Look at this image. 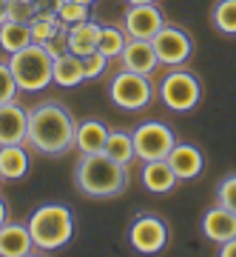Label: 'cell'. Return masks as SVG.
Masks as SVG:
<instances>
[{
  "instance_id": "cell-1",
  "label": "cell",
  "mask_w": 236,
  "mask_h": 257,
  "mask_svg": "<svg viewBox=\"0 0 236 257\" xmlns=\"http://www.w3.org/2000/svg\"><path fill=\"white\" fill-rule=\"evenodd\" d=\"M77 120L63 103L43 100L28 109V135L26 143L46 157H63L74 149Z\"/></svg>"
},
{
  "instance_id": "cell-2",
  "label": "cell",
  "mask_w": 236,
  "mask_h": 257,
  "mask_svg": "<svg viewBox=\"0 0 236 257\" xmlns=\"http://www.w3.org/2000/svg\"><path fill=\"white\" fill-rule=\"evenodd\" d=\"M74 183L82 197L91 200H111L128 189V166L111 160L106 152L100 155H80L74 166Z\"/></svg>"
},
{
  "instance_id": "cell-3",
  "label": "cell",
  "mask_w": 236,
  "mask_h": 257,
  "mask_svg": "<svg viewBox=\"0 0 236 257\" xmlns=\"http://www.w3.org/2000/svg\"><path fill=\"white\" fill-rule=\"evenodd\" d=\"M26 226L40 251H57L74 237V211L63 203H43L32 211Z\"/></svg>"
},
{
  "instance_id": "cell-4",
  "label": "cell",
  "mask_w": 236,
  "mask_h": 257,
  "mask_svg": "<svg viewBox=\"0 0 236 257\" xmlns=\"http://www.w3.org/2000/svg\"><path fill=\"white\" fill-rule=\"evenodd\" d=\"M9 69L20 92H43L48 83H54V74H52L54 57L46 52L43 43H32L9 55Z\"/></svg>"
},
{
  "instance_id": "cell-5",
  "label": "cell",
  "mask_w": 236,
  "mask_h": 257,
  "mask_svg": "<svg viewBox=\"0 0 236 257\" xmlns=\"http://www.w3.org/2000/svg\"><path fill=\"white\" fill-rule=\"evenodd\" d=\"M156 97V89L151 83V74L128 72L120 69L108 83V100L122 111H142Z\"/></svg>"
},
{
  "instance_id": "cell-6",
  "label": "cell",
  "mask_w": 236,
  "mask_h": 257,
  "mask_svg": "<svg viewBox=\"0 0 236 257\" xmlns=\"http://www.w3.org/2000/svg\"><path fill=\"white\" fill-rule=\"evenodd\" d=\"M156 94H160V100H162L165 109L185 114V111H194L202 103V80L194 72L176 66V69H171L162 77Z\"/></svg>"
},
{
  "instance_id": "cell-7",
  "label": "cell",
  "mask_w": 236,
  "mask_h": 257,
  "mask_svg": "<svg viewBox=\"0 0 236 257\" xmlns=\"http://www.w3.org/2000/svg\"><path fill=\"white\" fill-rule=\"evenodd\" d=\"M168 240H171L168 223L154 211L136 214L131 226H128V243H131L136 254H160V251L168 248Z\"/></svg>"
},
{
  "instance_id": "cell-8",
  "label": "cell",
  "mask_w": 236,
  "mask_h": 257,
  "mask_svg": "<svg viewBox=\"0 0 236 257\" xmlns=\"http://www.w3.org/2000/svg\"><path fill=\"white\" fill-rule=\"evenodd\" d=\"M131 135H134V155L142 163L146 160H165L168 152L174 149V143H176L174 128L162 120H146Z\"/></svg>"
},
{
  "instance_id": "cell-9",
  "label": "cell",
  "mask_w": 236,
  "mask_h": 257,
  "mask_svg": "<svg viewBox=\"0 0 236 257\" xmlns=\"http://www.w3.org/2000/svg\"><path fill=\"white\" fill-rule=\"evenodd\" d=\"M156 49V57H160V66L165 69H176V66H185L194 57V37L185 32L182 26H171L165 23L156 37L151 40Z\"/></svg>"
},
{
  "instance_id": "cell-10",
  "label": "cell",
  "mask_w": 236,
  "mask_h": 257,
  "mask_svg": "<svg viewBox=\"0 0 236 257\" xmlns=\"http://www.w3.org/2000/svg\"><path fill=\"white\" fill-rule=\"evenodd\" d=\"M165 26V15L156 3H134L122 12V29L128 37L136 40H154L156 32Z\"/></svg>"
},
{
  "instance_id": "cell-11",
  "label": "cell",
  "mask_w": 236,
  "mask_h": 257,
  "mask_svg": "<svg viewBox=\"0 0 236 257\" xmlns=\"http://www.w3.org/2000/svg\"><path fill=\"white\" fill-rule=\"evenodd\" d=\"M120 69H128V72H140V74H154L160 69V57H156V49L151 40H136V37H128L122 55L117 57Z\"/></svg>"
},
{
  "instance_id": "cell-12",
  "label": "cell",
  "mask_w": 236,
  "mask_h": 257,
  "mask_svg": "<svg viewBox=\"0 0 236 257\" xmlns=\"http://www.w3.org/2000/svg\"><path fill=\"white\" fill-rule=\"evenodd\" d=\"M168 166L174 169V175L180 180H196L205 172V155L194 143H174V149L168 152Z\"/></svg>"
},
{
  "instance_id": "cell-13",
  "label": "cell",
  "mask_w": 236,
  "mask_h": 257,
  "mask_svg": "<svg viewBox=\"0 0 236 257\" xmlns=\"http://www.w3.org/2000/svg\"><path fill=\"white\" fill-rule=\"evenodd\" d=\"M28 135V109L20 103H0V146L26 143Z\"/></svg>"
},
{
  "instance_id": "cell-14",
  "label": "cell",
  "mask_w": 236,
  "mask_h": 257,
  "mask_svg": "<svg viewBox=\"0 0 236 257\" xmlns=\"http://www.w3.org/2000/svg\"><path fill=\"white\" fill-rule=\"evenodd\" d=\"M34 240L26 223L6 220L0 226V257H28L34 254Z\"/></svg>"
},
{
  "instance_id": "cell-15",
  "label": "cell",
  "mask_w": 236,
  "mask_h": 257,
  "mask_svg": "<svg viewBox=\"0 0 236 257\" xmlns=\"http://www.w3.org/2000/svg\"><path fill=\"white\" fill-rule=\"evenodd\" d=\"M202 234L210 240V243H225V240L236 237V211L225 209V206H210L205 214H202Z\"/></svg>"
},
{
  "instance_id": "cell-16",
  "label": "cell",
  "mask_w": 236,
  "mask_h": 257,
  "mask_svg": "<svg viewBox=\"0 0 236 257\" xmlns=\"http://www.w3.org/2000/svg\"><path fill=\"white\" fill-rule=\"evenodd\" d=\"M111 128L102 123V120H80L77 123V132H74V149L80 155H100L106 152V143H108Z\"/></svg>"
},
{
  "instance_id": "cell-17",
  "label": "cell",
  "mask_w": 236,
  "mask_h": 257,
  "mask_svg": "<svg viewBox=\"0 0 236 257\" xmlns=\"http://www.w3.org/2000/svg\"><path fill=\"white\" fill-rule=\"evenodd\" d=\"M140 180L146 186V192L151 194H171L180 183V177L174 175V169L168 166V160H146Z\"/></svg>"
},
{
  "instance_id": "cell-18",
  "label": "cell",
  "mask_w": 236,
  "mask_h": 257,
  "mask_svg": "<svg viewBox=\"0 0 236 257\" xmlns=\"http://www.w3.org/2000/svg\"><path fill=\"white\" fill-rule=\"evenodd\" d=\"M100 32H102V26L94 23L91 18L82 20V23L68 26V52L77 57H86L91 52H97V46H100Z\"/></svg>"
},
{
  "instance_id": "cell-19",
  "label": "cell",
  "mask_w": 236,
  "mask_h": 257,
  "mask_svg": "<svg viewBox=\"0 0 236 257\" xmlns=\"http://www.w3.org/2000/svg\"><path fill=\"white\" fill-rule=\"evenodd\" d=\"M28 166H32V157H28L23 143L0 146V175H3V180H20V177H26Z\"/></svg>"
},
{
  "instance_id": "cell-20",
  "label": "cell",
  "mask_w": 236,
  "mask_h": 257,
  "mask_svg": "<svg viewBox=\"0 0 236 257\" xmlns=\"http://www.w3.org/2000/svg\"><path fill=\"white\" fill-rule=\"evenodd\" d=\"M54 83L57 86H63V89H74V86H80L86 80V69H82V57L72 55V52H66V55L54 57Z\"/></svg>"
},
{
  "instance_id": "cell-21",
  "label": "cell",
  "mask_w": 236,
  "mask_h": 257,
  "mask_svg": "<svg viewBox=\"0 0 236 257\" xmlns=\"http://www.w3.org/2000/svg\"><path fill=\"white\" fill-rule=\"evenodd\" d=\"M34 40H32V29L28 23L23 20H6V23H0V49L6 52V55H14L20 49L32 46Z\"/></svg>"
},
{
  "instance_id": "cell-22",
  "label": "cell",
  "mask_w": 236,
  "mask_h": 257,
  "mask_svg": "<svg viewBox=\"0 0 236 257\" xmlns=\"http://www.w3.org/2000/svg\"><path fill=\"white\" fill-rule=\"evenodd\" d=\"M63 26H66V23L54 15V9H52V12L40 9L34 18L28 20V29H32V40H34V43H46V40H52V37H54Z\"/></svg>"
},
{
  "instance_id": "cell-23",
  "label": "cell",
  "mask_w": 236,
  "mask_h": 257,
  "mask_svg": "<svg viewBox=\"0 0 236 257\" xmlns=\"http://www.w3.org/2000/svg\"><path fill=\"white\" fill-rule=\"evenodd\" d=\"M210 23L219 35L236 37V0H216L210 6Z\"/></svg>"
},
{
  "instance_id": "cell-24",
  "label": "cell",
  "mask_w": 236,
  "mask_h": 257,
  "mask_svg": "<svg viewBox=\"0 0 236 257\" xmlns=\"http://www.w3.org/2000/svg\"><path fill=\"white\" fill-rule=\"evenodd\" d=\"M106 155L117 163L128 166L134 160V135L131 132H111L108 135V143H106Z\"/></svg>"
},
{
  "instance_id": "cell-25",
  "label": "cell",
  "mask_w": 236,
  "mask_h": 257,
  "mask_svg": "<svg viewBox=\"0 0 236 257\" xmlns=\"http://www.w3.org/2000/svg\"><path fill=\"white\" fill-rule=\"evenodd\" d=\"M126 43H128V35H126V29H122V26H102L100 46H97V49H100L108 60H117V57L122 55Z\"/></svg>"
},
{
  "instance_id": "cell-26",
  "label": "cell",
  "mask_w": 236,
  "mask_h": 257,
  "mask_svg": "<svg viewBox=\"0 0 236 257\" xmlns=\"http://www.w3.org/2000/svg\"><path fill=\"white\" fill-rule=\"evenodd\" d=\"M54 15L66 26H74V23H82L91 18V6L80 3V0H54Z\"/></svg>"
},
{
  "instance_id": "cell-27",
  "label": "cell",
  "mask_w": 236,
  "mask_h": 257,
  "mask_svg": "<svg viewBox=\"0 0 236 257\" xmlns=\"http://www.w3.org/2000/svg\"><path fill=\"white\" fill-rule=\"evenodd\" d=\"M216 203L225 206V209L236 211V172L234 175H225L216 186Z\"/></svg>"
},
{
  "instance_id": "cell-28",
  "label": "cell",
  "mask_w": 236,
  "mask_h": 257,
  "mask_svg": "<svg viewBox=\"0 0 236 257\" xmlns=\"http://www.w3.org/2000/svg\"><path fill=\"white\" fill-rule=\"evenodd\" d=\"M82 69H86V80H100L102 74H106V69H108V57L97 49V52L82 57Z\"/></svg>"
},
{
  "instance_id": "cell-29",
  "label": "cell",
  "mask_w": 236,
  "mask_h": 257,
  "mask_svg": "<svg viewBox=\"0 0 236 257\" xmlns=\"http://www.w3.org/2000/svg\"><path fill=\"white\" fill-rule=\"evenodd\" d=\"M18 92L20 89H18L14 74H12V69H9V60H6V63H0V103H12Z\"/></svg>"
},
{
  "instance_id": "cell-30",
  "label": "cell",
  "mask_w": 236,
  "mask_h": 257,
  "mask_svg": "<svg viewBox=\"0 0 236 257\" xmlns=\"http://www.w3.org/2000/svg\"><path fill=\"white\" fill-rule=\"evenodd\" d=\"M40 9H43L40 3H23V0H12L9 18H12V20H23V23H28V20L34 18Z\"/></svg>"
},
{
  "instance_id": "cell-31",
  "label": "cell",
  "mask_w": 236,
  "mask_h": 257,
  "mask_svg": "<svg viewBox=\"0 0 236 257\" xmlns=\"http://www.w3.org/2000/svg\"><path fill=\"white\" fill-rule=\"evenodd\" d=\"M219 257H236V237L225 240V243H219Z\"/></svg>"
},
{
  "instance_id": "cell-32",
  "label": "cell",
  "mask_w": 236,
  "mask_h": 257,
  "mask_svg": "<svg viewBox=\"0 0 236 257\" xmlns=\"http://www.w3.org/2000/svg\"><path fill=\"white\" fill-rule=\"evenodd\" d=\"M9 9H12V0H0V23L9 20Z\"/></svg>"
},
{
  "instance_id": "cell-33",
  "label": "cell",
  "mask_w": 236,
  "mask_h": 257,
  "mask_svg": "<svg viewBox=\"0 0 236 257\" xmlns=\"http://www.w3.org/2000/svg\"><path fill=\"white\" fill-rule=\"evenodd\" d=\"M6 220H9V203L0 197V226H3Z\"/></svg>"
},
{
  "instance_id": "cell-34",
  "label": "cell",
  "mask_w": 236,
  "mask_h": 257,
  "mask_svg": "<svg viewBox=\"0 0 236 257\" xmlns=\"http://www.w3.org/2000/svg\"><path fill=\"white\" fill-rule=\"evenodd\" d=\"M128 6H134V3H156V0H126Z\"/></svg>"
},
{
  "instance_id": "cell-35",
  "label": "cell",
  "mask_w": 236,
  "mask_h": 257,
  "mask_svg": "<svg viewBox=\"0 0 236 257\" xmlns=\"http://www.w3.org/2000/svg\"><path fill=\"white\" fill-rule=\"evenodd\" d=\"M23 3H40V0H23Z\"/></svg>"
},
{
  "instance_id": "cell-36",
  "label": "cell",
  "mask_w": 236,
  "mask_h": 257,
  "mask_svg": "<svg viewBox=\"0 0 236 257\" xmlns=\"http://www.w3.org/2000/svg\"><path fill=\"white\" fill-rule=\"evenodd\" d=\"M86 3H91V6H94V3H97V0H86Z\"/></svg>"
},
{
  "instance_id": "cell-37",
  "label": "cell",
  "mask_w": 236,
  "mask_h": 257,
  "mask_svg": "<svg viewBox=\"0 0 236 257\" xmlns=\"http://www.w3.org/2000/svg\"><path fill=\"white\" fill-rule=\"evenodd\" d=\"M0 183H3V175H0Z\"/></svg>"
}]
</instances>
